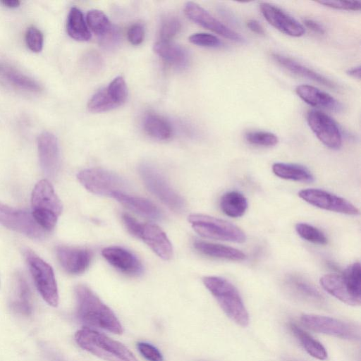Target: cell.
Wrapping results in <instances>:
<instances>
[{
  "label": "cell",
  "mask_w": 361,
  "mask_h": 361,
  "mask_svg": "<svg viewBox=\"0 0 361 361\" xmlns=\"http://www.w3.org/2000/svg\"><path fill=\"white\" fill-rule=\"evenodd\" d=\"M86 20L88 28L100 39L108 35L114 28L108 17L99 10L89 11Z\"/></svg>",
  "instance_id": "obj_32"
},
{
  "label": "cell",
  "mask_w": 361,
  "mask_h": 361,
  "mask_svg": "<svg viewBox=\"0 0 361 361\" xmlns=\"http://www.w3.org/2000/svg\"><path fill=\"white\" fill-rule=\"evenodd\" d=\"M113 197L141 216L152 219H159L161 217L160 209L147 199L122 192L116 193Z\"/></svg>",
  "instance_id": "obj_23"
},
{
  "label": "cell",
  "mask_w": 361,
  "mask_h": 361,
  "mask_svg": "<svg viewBox=\"0 0 361 361\" xmlns=\"http://www.w3.org/2000/svg\"><path fill=\"white\" fill-rule=\"evenodd\" d=\"M56 257L65 271L78 275L89 267L92 259V252L87 248L59 246L56 248Z\"/></svg>",
  "instance_id": "obj_18"
},
{
  "label": "cell",
  "mask_w": 361,
  "mask_h": 361,
  "mask_svg": "<svg viewBox=\"0 0 361 361\" xmlns=\"http://www.w3.org/2000/svg\"><path fill=\"white\" fill-rule=\"evenodd\" d=\"M193 245L197 251L209 257L233 261H242L246 258L244 252L230 246L203 240H195Z\"/></svg>",
  "instance_id": "obj_24"
},
{
  "label": "cell",
  "mask_w": 361,
  "mask_h": 361,
  "mask_svg": "<svg viewBox=\"0 0 361 361\" xmlns=\"http://www.w3.org/2000/svg\"><path fill=\"white\" fill-rule=\"evenodd\" d=\"M188 39L192 44L200 47L220 48L224 46L222 41L219 37L208 33H195L190 35Z\"/></svg>",
  "instance_id": "obj_39"
},
{
  "label": "cell",
  "mask_w": 361,
  "mask_h": 361,
  "mask_svg": "<svg viewBox=\"0 0 361 361\" xmlns=\"http://www.w3.org/2000/svg\"><path fill=\"white\" fill-rule=\"evenodd\" d=\"M66 30L71 38L78 41H88L91 37L83 14L77 7H72L68 13Z\"/></svg>",
  "instance_id": "obj_28"
},
{
  "label": "cell",
  "mask_w": 361,
  "mask_h": 361,
  "mask_svg": "<svg viewBox=\"0 0 361 361\" xmlns=\"http://www.w3.org/2000/svg\"><path fill=\"white\" fill-rule=\"evenodd\" d=\"M288 283L300 298L317 305H322L324 302L322 295L314 287L303 280L292 277L289 279Z\"/></svg>",
  "instance_id": "obj_33"
},
{
  "label": "cell",
  "mask_w": 361,
  "mask_h": 361,
  "mask_svg": "<svg viewBox=\"0 0 361 361\" xmlns=\"http://www.w3.org/2000/svg\"><path fill=\"white\" fill-rule=\"evenodd\" d=\"M203 283L231 320L240 326H247V311L238 290L229 281L222 277L209 276L203 278Z\"/></svg>",
  "instance_id": "obj_2"
},
{
  "label": "cell",
  "mask_w": 361,
  "mask_h": 361,
  "mask_svg": "<svg viewBox=\"0 0 361 361\" xmlns=\"http://www.w3.org/2000/svg\"><path fill=\"white\" fill-rule=\"evenodd\" d=\"M25 40L27 47L32 51L39 52L42 49L44 44V36L40 30L35 26L27 27Z\"/></svg>",
  "instance_id": "obj_40"
},
{
  "label": "cell",
  "mask_w": 361,
  "mask_h": 361,
  "mask_svg": "<svg viewBox=\"0 0 361 361\" xmlns=\"http://www.w3.org/2000/svg\"><path fill=\"white\" fill-rule=\"evenodd\" d=\"M181 23L176 17H167L161 23L159 36L160 41L171 42V40L179 32Z\"/></svg>",
  "instance_id": "obj_38"
},
{
  "label": "cell",
  "mask_w": 361,
  "mask_h": 361,
  "mask_svg": "<svg viewBox=\"0 0 361 361\" xmlns=\"http://www.w3.org/2000/svg\"><path fill=\"white\" fill-rule=\"evenodd\" d=\"M116 107H118L117 104L106 87L100 89L93 94L87 104L89 111L94 113L105 112Z\"/></svg>",
  "instance_id": "obj_34"
},
{
  "label": "cell",
  "mask_w": 361,
  "mask_h": 361,
  "mask_svg": "<svg viewBox=\"0 0 361 361\" xmlns=\"http://www.w3.org/2000/svg\"><path fill=\"white\" fill-rule=\"evenodd\" d=\"M289 328L308 354L320 360H324L327 358L326 350L320 342L312 338L294 323H290Z\"/></svg>",
  "instance_id": "obj_31"
},
{
  "label": "cell",
  "mask_w": 361,
  "mask_h": 361,
  "mask_svg": "<svg viewBox=\"0 0 361 361\" xmlns=\"http://www.w3.org/2000/svg\"><path fill=\"white\" fill-rule=\"evenodd\" d=\"M106 88L118 106L126 102L128 96V89L123 77L118 76L115 78Z\"/></svg>",
  "instance_id": "obj_37"
},
{
  "label": "cell",
  "mask_w": 361,
  "mask_h": 361,
  "mask_svg": "<svg viewBox=\"0 0 361 361\" xmlns=\"http://www.w3.org/2000/svg\"><path fill=\"white\" fill-rule=\"evenodd\" d=\"M37 149L43 172L47 176H55L60 166V152L57 138L50 132H42L37 137Z\"/></svg>",
  "instance_id": "obj_17"
},
{
  "label": "cell",
  "mask_w": 361,
  "mask_h": 361,
  "mask_svg": "<svg viewBox=\"0 0 361 361\" xmlns=\"http://www.w3.org/2000/svg\"><path fill=\"white\" fill-rule=\"evenodd\" d=\"M0 3L8 8H16L20 5V1L19 0H2Z\"/></svg>",
  "instance_id": "obj_47"
},
{
  "label": "cell",
  "mask_w": 361,
  "mask_h": 361,
  "mask_svg": "<svg viewBox=\"0 0 361 361\" xmlns=\"http://www.w3.org/2000/svg\"><path fill=\"white\" fill-rule=\"evenodd\" d=\"M245 137L247 142L256 146L273 147L279 142V137L274 133L268 131H250L245 134Z\"/></svg>",
  "instance_id": "obj_36"
},
{
  "label": "cell",
  "mask_w": 361,
  "mask_h": 361,
  "mask_svg": "<svg viewBox=\"0 0 361 361\" xmlns=\"http://www.w3.org/2000/svg\"><path fill=\"white\" fill-rule=\"evenodd\" d=\"M123 221L130 234L143 240L159 257L164 260L172 257V245L166 233L158 226L140 223L129 215L125 216Z\"/></svg>",
  "instance_id": "obj_7"
},
{
  "label": "cell",
  "mask_w": 361,
  "mask_h": 361,
  "mask_svg": "<svg viewBox=\"0 0 361 361\" xmlns=\"http://www.w3.org/2000/svg\"><path fill=\"white\" fill-rule=\"evenodd\" d=\"M140 174L147 189L164 204L175 212L184 210L183 199L171 187L166 178L154 166L143 164L139 168Z\"/></svg>",
  "instance_id": "obj_10"
},
{
  "label": "cell",
  "mask_w": 361,
  "mask_h": 361,
  "mask_svg": "<svg viewBox=\"0 0 361 361\" xmlns=\"http://www.w3.org/2000/svg\"><path fill=\"white\" fill-rule=\"evenodd\" d=\"M75 339L78 345L106 361H137L122 343L94 329L85 327L78 330Z\"/></svg>",
  "instance_id": "obj_3"
},
{
  "label": "cell",
  "mask_w": 361,
  "mask_h": 361,
  "mask_svg": "<svg viewBox=\"0 0 361 361\" xmlns=\"http://www.w3.org/2000/svg\"><path fill=\"white\" fill-rule=\"evenodd\" d=\"M127 37L128 41L133 45L140 44L145 37L143 26L140 23L132 25L128 30Z\"/></svg>",
  "instance_id": "obj_43"
},
{
  "label": "cell",
  "mask_w": 361,
  "mask_h": 361,
  "mask_svg": "<svg viewBox=\"0 0 361 361\" xmlns=\"http://www.w3.org/2000/svg\"><path fill=\"white\" fill-rule=\"evenodd\" d=\"M77 178L80 183L91 192L113 197L116 193H126V182L113 172L92 168L80 171Z\"/></svg>",
  "instance_id": "obj_8"
},
{
  "label": "cell",
  "mask_w": 361,
  "mask_h": 361,
  "mask_svg": "<svg viewBox=\"0 0 361 361\" xmlns=\"http://www.w3.org/2000/svg\"><path fill=\"white\" fill-rule=\"evenodd\" d=\"M298 96L307 104L339 112L343 106L329 93L309 85H300L295 87Z\"/></svg>",
  "instance_id": "obj_20"
},
{
  "label": "cell",
  "mask_w": 361,
  "mask_h": 361,
  "mask_svg": "<svg viewBox=\"0 0 361 361\" xmlns=\"http://www.w3.org/2000/svg\"><path fill=\"white\" fill-rule=\"evenodd\" d=\"M300 320L304 326L320 334L349 340L360 338V331L356 326L335 318L305 314L301 316Z\"/></svg>",
  "instance_id": "obj_12"
},
{
  "label": "cell",
  "mask_w": 361,
  "mask_h": 361,
  "mask_svg": "<svg viewBox=\"0 0 361 361\" xmlns=\"http://www.w3.org/2000/svg\"><path fill=\"white\" fill-rule=\"evenodd\" d=\"M303 23L307 28L317 34L323 35L325 32L323 26L312 19H305Z\"/></svg>",
  "instance_id": "obj_44"
},
{
  "label": "cell",
  "mask_w": 361,
  "mask_h": 361,
  "mask_svg": "<svg viewBox=\"0 0 361 361\" xmlns=\"http://www.w3.org/2000/svg\"><path fill=\"white\" fill-rule=\"evenodd\" d=\"M0 75L13 85L30 92H39L42 85L33 78L5 62H0Z\"/></svg>",
  "instance_id": "obj_25"
},
{
  "label": "cell",
  "mask_w": 361,
  "mask_h": 361,
  "mask_svg": "<svg viewBox=\"0 0 361 361\" xmlns=\"http://www.w3.org/2000/svg\"><path fill=\"white\" fill-rule=\"evenodd\" d=\"M188 221L202 237L236 243L246 241L245 232L228 221L202 214H190Z\"/></svg>",
  "instance_id": "obj_6"
},
{
  "label": "cell",
  "mask_w": 361,
  "mask_h": 361,
  "mask_svg": "<svg viewBox=\"0 0 361 361\" xmlns=\"http://www.w3.org/2000/svg\"><path fill=\"white\" fill-rule=\"evenodd\" d=\"M321 286L329 294L349 305L361 302L360 264L356 262L349 265L343 274H328L320 278Z\"/></svg>",
  "instance_id": "obj_5"
},
{
  "label": "cell",
  "mask_w": 361,
  "mask_h": 361,
  "mask_svg": "<svg viewBox=\"0 0 361 361\" xmlns=\"http://www.w3.org/2000/svg\"><path fill=\"white\" fill-rule=\"evenodd\" d=\"M184 11L187 17L196 24L231 41L238 43L245 42L243 36L224 25L197 4L192 1L187 2Z\"/></svg>",
  "instance_id": "obj_15"
},
{
  "label": "cell",
  "mask_w": 361,
  "mask_h": 361,
  "mask_svg": "<svg viewBox=\"0 0 361 361\" xmlns=\"http://www.w3.org/2000/svg\"><path fill=\"white\" fill-rule=\"evenodd\" d=\"M247 200L240 192L233 190L224 194L220 200L221 211L228 216H242L247 209Z\"/></svg>",
  "instance_id": "obj_29"
},
{
  "label": "cell",
  "mask_w": 361,
  "mask_h": 361,
  "mask_svg": "<svg viewBox=\"0 0 361 361\" xmlns=\"http://www.w3.org/2000/svg\"><path fill=\"white\" fill-rule=\"evenodd\" d=\"M247 26L252 32H255L257 35L262 36L265 35L263 27L257 20L250 19L247 22Z\"/></svg>",
  "instance_id": "obj_45"
},
{
  "label": "cell",
  "mask_w": 361,
  "mask_h": 361,
  "mask_svg": "<svg viewBox=\"0 0 361 361\" xmlns=\"http://www.w3.org/2000/svg\"><path fill=\"white\" fill-rule=\"evenodd\" d=\"M10 305L13 311L25 316L30 315L32 310L29 286L20 273L13 277Z\"/></svg>",
  "instance_id": "obj_22"
},
{
  "label": "cell",
  "mask_w": 361,
  "mask_h": 361,
  "mask_svg": "<svg viewBox=\"0 0 361 361\" xmlns=\"http://www.w3.org/2000/svg\"><path fill=\"white\" fill-rule=\"evenodd\" d=\"M307 122L316 137L325 146L332 149L341 147V130L329 115L319 110L312 109L307 114Z\"/></svg>",
  "instance_id": "obj_14"
},
{
  "label": "cell",
  "mask_w": 361,
  "mask_h": 361,
  "mask_svg": "<svg viewBox=\"0 0 361 361\" xmlns=\"http://www.w3.org/2000/svg\"><path fill=\"white\" fill-rule=\"evenodd\" d=\"M79 321L87 326L102 329L114 334L123 332V327L112 310L87 286L78 285L75 289Z\"/></svg>",
  "instance_id": "obj_1"
},
{
  "label": "cell",
  "mask_w": 361,
  "mask_h": 361,
  "mask_svg": "<svg viewBox=\"0 0 361 361\" xmlns=\"http://www.w3.org/2000/svg\"><path fill=\"white\" fill-rule=\"evenodd\" d=\"M272 171L278 177L302 183H312L314 176L305 166L283 162H276L272 165Z\"/></svg>",
  "instance_id": "obj_27"
},
{
  "label": "cell",
  "mask_w": 361,
  "mask_h": 361,
  "mask_svg": "<svg viewBox=\"0 0 361 361\" xmlns=\"http://www.w3.org/2000/svg\"><path fill=\"white\" fill-rule=\"evenodd\" d=\"M143 127L148 135L159 140H168L172 134L169 122L161 116L155 114H148L145 116Z\"/></svg>",
  "instance_id": "obj_30"
},
{
  "label": "cell",
  "mask_w": 361,
  "mask_h": 361,
  "mask_svg": "<svg viewBox=\"0 0 361 361\" xmlns=\"http://www.w3.org/2000/svg\"><path fill=\"white\" fill-rule=\"evenodd\" d=\"M154 51L171 66L183 68L188 64V52L180 45L171 42L159 41L154 44Z\"/></svg>",
  "instance_id": "obj_26"
},
{
  "label": "cell",
  "mask_w": 361,
  "mask_h": 361,
  "mask_svg": "<svg viewBox=\"0 0 361 361\" xmlns=\"http://www.w3.org/2000/svg\"><path fill=\"white\" fill-rule=\"evenodd\" d=\"M0 224L32 239H42L47 232L37 224L32 213L1 202Z\"/></svg>",
  "instance_id": "obj_11"
},
{
  "label": "cell",
  "mask_w": 361,
  "mask_h": 361,
  "mask_svg": "<svg viewBox=\"0 0 361 361\" xmlns=\"http://www.w3.org/2000/svg\"><path fill=\"white\" fill-rule=\"evenodd\" d=\"M271 57L281 67L296 75L312 80L329 88H336V85L330 79L288 56L279 53H272Z\"/></svg>",
  "instance_id": "obj_21"
},
{
  "label": "cell",
  "mask_w": 361,
  "mask_h": 361,
  "mask_svg": "<svg viewBox=\"0 0 361 361\" xmlns=\"http://www.w3.org/2000/svg\"><path fill=\"white\" fill-rule=\"evenodd\" d=\"M347 75L349 76L360 79V66H357L355 67L350 68L346 71Z\"/></svg>",
  "instance_id": "obj_46"
},
{
  "label": "cell",
  "mask_w": 361,
  "mask_h": 361,
  "mask_svg": "<svg viewBox=\"0 0 361 361\" xmlns=\"http://www.w3.org/2000/svg\"><path fill=\"white\" fill-rule=\"evenodd\" d=\"M298 196L306 202L316 207L341 213L356 216L359 209L348 200L317 188H306L298 192Z\"/></svg>",
  "instance_id": "obj_13"
},
{
  "label": "cell",
  "mask_w": 361,
  "mask_h": 361,
  "mask_svg": "<svg viewBox=\"0 0 361 361\" xmlns=\"http://www.w3.org/2000/svg\"><path fill=\"white\" fill-rule=\"evenodd\" d=\"M317 3L334 9L343 11H360L361 2L359 1H318Z\"/></svg>",
  "instance_id": "obj_41"
},
{
  "label": "cell",
  "mask_w": 361,
  "mask_h": 361,
  "mask_svg": "<svg viewBox=\"0 0 361 361\" xmlns=\"http://www.w3.org/2000/svg\"><path fill=\"white\" fill-rule=\"evenodd\" d=\"M103 257L114 268L129 276H138L143 267L140 261L131 252L117 246L103 249Z\"/></svg>",
  "instance_id": "obj_19"
},
{
  "label": "cell",
  "mask_w": 361,
  "mask_h": 361,
  "mask_svg": "<svg viewBox=\"0 0 361 361\" xmlns=\"http://www.w3.org/2000/svg\"><path fill=\"white\" fill-rule=\"evenodd\" d=\"M25 257L35 286L42 297L49 305L57 306L59 293L52 267L31 250H25Z\"/></svg>",
  "instance_id": "obj_9"
},
{
  "label": "cell",
  "mask_w": 361,
  "mask_h": 361,
  "mask_svg": "<svg viewBox=\"0 0 361 361\" xmlns=\"http://www.w3.org/2000/svg\"><path fill=\"white\" fill-rule=\"evenodd\" d=\"M259 6L265 20L281 32L294 37H299L305 34V27L276 6L262 1Z\"/></svg>",
  "instance_id": "obj_16"
},
{
  "label": "cell",
  "mask_w": 361,
  "mask_h": 361,
  "mask_svg": "<svg viewBox=\"0 0 361 361\" xmlns=\"http://www.w3.org/2000/svg\"><path fill=\"white\" fill-rule=\"evenodd\" d=\"M32 214L37 224L45 231H51L56 225L63 205L51 183L41 180L35 186L31 195Z\"/></svg>",
  "instance_id": "obj_4"
},
{
  "label": "cell",
  "mask_w": 361,
  "mask_h": 361,
  "mask_svg": "<svg viewBox=\"0 0 361 361\" xmlns=\"http://www.w3.org/2000/svg\"><path fill=\"white\" fill-rule=\"evenodd\" d=\"M137 347L140 354L148 361H163L161 353L152 344L139 342Z\"/></svg>",
  "instance_id": "obj_42"
},
{
  "label": "cell",
  "mask_w": 361,
  "mask_h": 361,
  "mask_svg": "<svg viewBox=\"0 0 361 361\" xmlns=\"http://www.w3.org/2000/svg\"><path fill=\"white\" fill-rule=\"evenodd\" d=\"M297 233L304 240L318 245H326L328 239L319 228L307 223H298L295 225Z\"/></svg>",
  "instance_id": "obj_35"
}]
</instances>
